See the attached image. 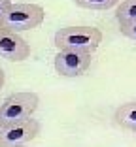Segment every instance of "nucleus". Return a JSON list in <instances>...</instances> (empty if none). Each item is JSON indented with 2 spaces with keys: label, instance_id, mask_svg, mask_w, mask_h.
I'll list each match as a JSON object with an SVG mask.
<instances>
[{
  "label": "nucleus",
  "instance_id": "f257e3e1",
  "mask_svg": "<svg viewBox=\"0 0 136 147\" xmlns=\"http://www.w3.org/2000/svg\"><path fill=\"white\" fill-rule=\"evenodd\" d=\"M102 42V32L95 26H62L55 32V47L59 51L95 53Z\"/></svg>",
  "mask_w": 136,
  "mask_h": 147
},
{
  "label": "nucleus",
  "instance_id": "f03ea898",
  "mask_svg": "<svg viewBox=\"0 0 136 147\" xmlns=\"http://www.w3.org/2000/svg\"><path fill=\"white\" fill-rule=\"evenodd\" d=\"M40 96L36 92H15L0 104V128L30 119L38 109Z\"/></svg>",
  "mask_w": 136,
  "mask_h": 147
},
{
  "label": "nucleus",
  "instance_id": "7ed1b4c3",
  "mask_svg": "<svg viewBox=\"0 0 136 147\" xmlns=\"http://www.w3.org/2000/svg\"><path fill=\"white\" fill-rule=\"evenodd\" d=\"M45 19V9L40 4H12L0 26L13 32H25L40 26Z\"/></svg>",
  "mask_w": 136,
  "mask_h": 147
},
{
  "label": "nucleus",
  "instance_id": "20e7f679",
  "mask_svg": "<svg viewBox=\"0 0 136 147\" xmlns=\"http://www.w3.org/2000/svg\"><path fill=\"white\" fill-rule=\"evenodd\" d=\"M40 134V123L36 119H25L21 123L0 128V147H21Z\"/></svg>",
  "mask_w": 136,
  "mask_h": 147
},
{
  "label": "nucleus",
  "instance_id": "39448f33",
  "mask_svg": "<svg viewBox=\"0 0 136 147\" xmlns=\"http://www.w3.org/2000/svg\"><path fill=\"white\" fill-rule=\"evenodd\" d=\"M93 55L79 51H59L55 57V70L62 78H78L91 66Z\"/></svg>",
  "mask_w": 136,
  "mask_h": 147
},
{
  "label": "nucleus",
  "instance_id": "423d86ee",
  "mask_svg": "<svg viewBox=\"0 0 136 147\" xmlns=\"http://www.w3.org/2000/svg\"><path fill=\"white\" fill-rule=\"evenodd\" d=\"M30 55V45L13 30L0 26V57L9 62H23Z\"/></svg>",
  "mask_w": 136,
  "mask_h": 147
},
{
  "label": "nucleus",
  "instance_id": "0eeeda50",
  "mask_svg": "<svg viewBox=\"0 0 136 147\" xmlns=\"http://www.w3.org/2000/svg\"><path fill=\"white\" fill-rule=\"evenodd\" d=\"M114 119L119 126H123V128L131 130V132H136V100L121 104L115 109Z\"/></svg>",
  "mask_w": 136,
  "mask_h": 147
},
{
  "label": "nucleus",
  "instance_id": "6e6552de",
  "mask_svg": "<svg viewBox=\"0 0 136 147\" xmlns=\"http://www.w3.org/2000/svg\"><path fill=\"white\" fill-rule=\"evenodd\" d=\"M115 19L117 23H132L136 21V0H123L119 2L117 9H115Z\"/></svg>",
  "mask_w": 136,
  "mask_h": 147
},
{
  "label": "nucleus",
  "instance_id": "1a4fd4ad",
  "mask_svg": "<svg viewBox=\"0 0 136 147\" xmlns=\"http://www.w3.org/2000/svg\"><path fill=\"white\" fill-rule=\"evenodd\" d=\"M121 0H74V4L85 9H95V11H106V9L117 6Z\"/></svg>",
  "mask_w": 136,
  "mask_h": 147
},
{
  "label": "nucleus",
  "instance_id": "9d476101",
  "mask_svg": "<svg viewBox=\"0 0 136 147\" xmlns=\"http://www.w3.org/2000/svg\"><path fill=\"white\" fill-rule=\"evenodd\" d=\"M119 30H121V34H123L125 38L136 42V21H132V23H121V25H119Z\"/></svg>",
  "mask_w": 136,
  "mask_h": 147
},
{
  "label": "nucleus",
  "instance_id": "9b49d317",
  "mask_svg": "<svg viewBox=\"0 0 136 147\" xmlns=\"http://www.w3.org/2000/svg\"><path fill=\"white\" fill-rule=\"evenodd\" d=\"M12 4H13L12 0H0V23H2V19H4L6 11H8V8H9Z\"/></svg>",
  "mask_w": 136,
  "mask_h": 147
},
{
  "label": "nucleus",
  "instance_id": "f8f14e48",
  "mask_svg": "<svg viewBox=\"0 0 136 147\" xmlns=\"http://www.w3.org/2000/svg\"><path fill=\"white\" fill-rule=\"evenodd\" d=\"M4 83H6V74H4V70L0 68V91H2V87H4Z\"/></svg>",
  "mask_w": 136,
  "mask_h": 147
},
{
  "label": "nucleus",
  "instance_id": "ddd939ff",
  "mask_svg": "<svg viewBox=\"0 0 136 147\" xmlns=\"http://www.w3.org/2000/svg\"><path fill=\"white\" fill-rule=\"evenodd\" d=\"M21 147H26V145H21Z\"/></svg>",
  "mask_w": 136,
  "mask_h": 147
}]
</instances>
